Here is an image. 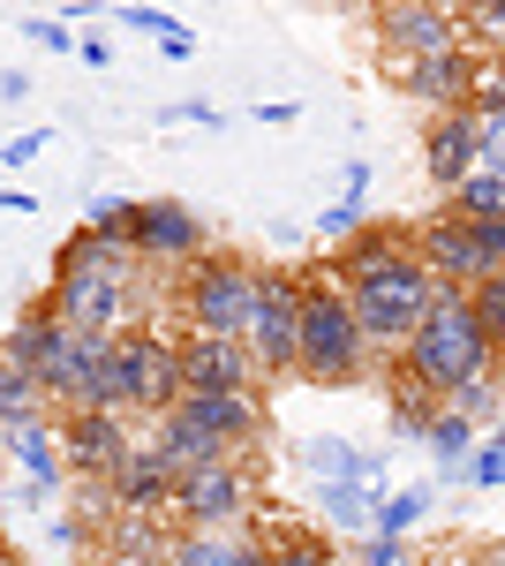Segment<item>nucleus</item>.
I'll list each match as a JSON object with an SVG mask.
<instances>
[{"label":"nucleus","mask_w":505,"mask_h":566,"mask_svg":"<svg viewBox=\"0 0 505 566\" xmlns=\"http://www.w3.org/2000/svg\"><path fill=\"white\" fill-rule=\"evenodd\" d=\"M45 310L69 325V333H144V258L106 242V234H69L61 258H53V287H45Z\"/></svg>","instance_id":"f257e3e1"},{"label":"nucleus","mask_w":505,"mask_h":566,"mask_svg":"<svg viewBox=\"0 0 505 566\" xmlns=\"http://www.w3.org/2000/svg\"><path fill=\"white\" fill-rule=\"evenodd\" d=\"M392 370H400V378H415V386H430L438 400H445V392H461L467 378H483V370H498V348H491L483 317H475V303H467V287L438 280V295H430V310H422L415 340L400 348Z\"/></svg>","instance_id":"f03ea898"},{"label":"nucleus","mask_w":505,"mask_h":566,"mask_svg":"<svg viewBox=\"0 0 505 566\" xmlns=\"http://www.w3.org/2000/svg\"><path fill=\"white\" fill-rule=\"evenodd\" d=\"M347 310H355V325H362V348H370V363H400V348L415 340V325H422V310H430V295H438V272L415 258V242L400 250V258H385L370 264V272H355L347 287Z\"/></svg>","instance_id":"7ed1b4c3"},{"label":"nucleus","mask_w":505,"mask_h":566,"mask_svg":"<svg viewBox=\"0 0 505 566\" xmlns=\"http://www.w3.org/2000/svg\"><path fill=\"white\" fill-rule=\"evenodd\" d=\"M370 370V348H362V325L325 272H302V363L295 378L309 386H362Z\"/></svg>","instance_id":"20e7f679"},{"label":"nucleus","mask_w":505,"mask_h":566,"mask_svg":"<svg viewBox=\"0 0 505 566\" xmlns=\"http://www.w3.org/2000/svg\"><path fill=\"white\" fill-rule=\"evenodd\" d=\"M181 333H122L114 340V363H106V416H173L181 408Z\"/></svg>","instance_id":"39448f33"},{"label":"nucleus","mask_w":505,"mask_h":566,"mask_svg":"<svg viewBox=\"0 0 505 566\" xmlns=\"http://www.w3.org/2000/svg\"><path fill=\"white\" fill-rule=\"evenodd\" d=\"M256 280H264V264H250L242 250H204L181 272V317H189V333L242 340L250 310H256Z\"/></svg>","instance_id":"423d86ee"},{"label":"nucleus","mask_w":505,"mask_h":566,"mask_svg":"<svg viewBox=\"0 0 505 566\" xmlns=\"http://www.w3.org/2000/svg\"><path fill=\"white\" fill-rule=\"evenodd\" d=\"M242 348H250L256 378H295V363H302V272H272L264 264Z\"/></svg>","instance_id":"0eeeda50"},{"label":"nucleus","mask_w":505,"mask_h":566,"mask_svg":"<svg viewBox=\"0 0 505 566\" xmlns=\"http://www.w3.org/2000/svg\"><path fill=\"white\" fill-rule=\"evenodd\" d=\"M392 84L408 91L415 106H430V122L438 114H467L475 106V84H483V45H445V53H430V61H400V69H385Z\"/></svg>","instance_id":"6e6552de"},{"label":"nucleus","mask_w":505,"mask_h":566,"mask_svg":"<svg viewBox=\"0 0 505 566\" xmlns=\"http://www.w3.org/2000/svg\"><path fill=\"white\" fill-rule=\"evenodd\" d=\"M370 31L385 45V69L400 61H430L445 45H467L461 39V8H438V0H392V8H370Z\"/></svg>","instance_id":"1a4fd4ad"},{"label":"nucleus","mask_w":505,"mask_h":566,"mask_svg":"<svg viewBox=\"0 0 505 566\" xmlns=\"http://www.w3.org/2000/svg\"><path fill=\"white\" fill-rule=\"evenodd\" d=\"M8 446V469H15V506L23 514H45L61 491H69V461H61V416H45V423H23V431H0Z\"/></svg>","instance_id":"9d476101"},{"label":"nucleus","mask_w":505,"mask_h":566,"mask_svg":"<svg viewBox=\"0 0 505 566\" xmlns=\"http://www.w3.org/2000/svg\"><path fill=\"white\" fill-rule=\"evenodd\" d=\"M136 446H144V438L128 431V416H106V408L61 416V461H69L76 483H114V469H122Z\"/></svg>","instance_id":"9b49d317"},{"label":"nucleus","mask_w":505,"mask_h":566,"mask_svg":"<svg viewBox=\"0 0 505 566\" xmlns=\"http://www.w3.org/2000/svg\"><path fill=\"white\" fill-rule=\"evenodd\" d=\"M250 506H256V491L242 461H211V469H189L173 483V522L181 528H234Z\"/></svg>","instance_id":"f8f14e48"},{"label":"nucleus","mask_w":505,"mask_h":566,"mask_svg":"<svg viewBox=\"0 0 505 566\" xmlns=\"http://www.w3.org/2000/svg\"><path fill=\"white\" fill-rule=\"evenodd\" d=\"M211 250V227L197 205H181V197H144L136 205V258L144 264H189Z\"/></svg>","instance_id":"ddd939ff"},{"label":"nucleus","mask_w":505,"mask_h":566,"mask_svg":"<svg viewBox=\"0 0 505 566\" xmlns=\"http://www.w3.org/2000/svg\"><path fill=\"white\" fill-rule=\"evenodd\" d=\"M295 469L317 483V491H325V483H362V491H378V499L400 491V483H392V453H378V446H347V438H302Z\"/></svg>","instance_id":"4468645a"},{"label":"nucleus","mask_w":505,"mask_h":566,"mask_svg":"<svg viewBox=\"0 0 505 566\" xmlns=\"http://www.w3.org/2000/svg\"><path fill=\"white\" fill-rule=\"evenodd\" d=\"M189 431L204 438L211 453H242V446H256V431H264V408H256V392H181V408H173Z\"/></svg>","instance_id":"2eb2a0df"},{"label":"nucleus","mask_w":505,"mask_h":566,"mask_svg":"<svg viewBox=\"0 0 505 566\" xmlns=\"http://www.w3.org/2000/svg\"><path fill=\"white\" fill-rule=\"evenodd\" d=\"M415 258L438 272V280H453V287H475V280H491V258H483V242H475V227L461 212H430L415 219Z\"/></svg>","instance_id":"dca6fc26"},{"label":"nucleus","mask_w":505,"mask_h":566,"mask_svg":"<svg viewBox=\"0 0 505 566\" xmlns=\"http://www.w3.org/2000/svg\"><path fill=\"white\" fill-rule=\"evenodd\" d=\"M475 167H483V122H475V106H467V114H438V122L422 129V175L453 197Z\"/></svg>","instance_id":"f3484780"},{"label":"nucleus","mask_w":505,"mask_h":566,"mask_svg":"<svg viewBox=\"0 0 505 566\" xmlns=\"http://www.w3.org/2000/svg\"><path fill=\"white\" fill-rule=\"evenodd\" d=\"M173 469L159 461V446L144 438L136 453H128L122 469H114V483H106V499H114V514H144V522H167L173 514Z\"/></svg>","instance_id":"a211bd4d"},{"label":"nucleus","mask_w":505,"mask_h":566,"mask_svg":"<svg viewBox=\"0 0 505 566\" xmlns=\"http://www.w3.org/2000/svg\"><path fill=\"white\" fill-rule=\"evenodd\" d=\"M181 386L189 392H256V363L242 340L181 333Z\"/></svg>","instance_id":"6ab92c4d"},{"label":"nucleus","mask_w":505,"mask_h":566,"mask_svg":"<svg viewBox=\"0 0 505 566\" xmlns=\"http://www.w3.org/2000/svg\"><path fill=\"white\" fill-rule=\"evenodd\" d=\"M69 340H76V333H69V325H61V317H53L45 303H31L23 317H15V325H8L0 355H8L15 370H31V378H39V392H45V378H53V363L69 355Z\"/></svg>","instance_id":"aec40b11"},{"label":"nucleus","mask_w":505,"mask_h":566,"mask_svg":"<svg viewBox=\"0 0 505 566\" xmlns=\"http://www.w3.org/2000/svg\"><path fill=\"white\" fill-rule=\"evenodd\" d=\"M264 536H234V528H181L167 566H256Z\"/></svg>","instance_id":"412c9836"},{"label":"nucleus","mask_w":505,"mask_h":566,"mask_svg":"<svg viewBox=\"0 0 505 566\" xmlns=\"http://www.w3.org/2000/svg\"><path fill=\"white\" fill-rule=\"evenodd\" d=\"M400 250H408V234H400V227H385V219H370V227H362L355 242H339V250H325V264H317V272H325L333 287H347L355 272H370V264L400 258Z\"/></svg>","instance_id":"4be33fe9"},{"label":"nucleus","mask_w":505,"mask_h":566,"mask_svg":"<svg viewBox=\"0 0 505 566\" xmlns=\"http://www.w3.org/2000/svg\"><path fill=\"white\" fill-rule=\"evenodd\" d=\"M378 506L385 499L362 491V483H325V491H317V522H325V536H355V544L378 528Z\"/></svg>","instance_id":"5701e85b"},{"label":"nucleus","mask_w":505,"mask_h":566,"mask_svg":"<svg viewBox=\"0 0 505 566\" xmlns=\"http://www.w3.org/2000/svg\"><path fill=\"white\" fill-rule=\"evenodd\" d=\"M438 408H445V400H438L430 386H415V378L392 370V386H385V431H392V438H415V446H422V431L438 423Z\"/></svg>","instance_id":"b1692460"},{"label":"nucleus","mask_w":505,"mask_h":566,"mask_svg":"<svg viewBox=\"0 0 505 566\" xmlns=\"http://www.w3.org/2000/svg\"><path fill=\"white\" fill-rule=\"evenodd\" d=\"M173 536H181V528H167V522H144V514H114V522H106V552H122V559H136V566H167Z\"/></svg>","instance_id":"393cba45"},{"label":"nucleus","mask_w":505,"mask_h":566,"mask_svg":"<svg viewBox=\"0 0 505 566\" xmlns=\"http://www.w3.org/2000/svg\"><path fill=\"white\" fill-rule=\"evenodd\" d=\"M45 416H53V408H45L39 378L0 355V431H23V423H45Z\"/></svg>","instance_id":"a878e982"},{"label":"nucleus","mask_w":505,"mask_h":566,"mask_svg":"<svg viewBox=\"0 0 505 566\" xmlns=\"http://www.w3.org/2000/svg\"><path fill=\"white\" fill-rule=\"evenodd\" d=\"M445 408H453V416H467L475 431H498V416H505V378H498V370H483V378H467L461 392H445Z\"/></svg>","instance_id":"bb28decb"},{"label":"nucleus","mask_w":505,"mask_h":566,"mask_svg":"<svg viewBox=\"0 0 505 566\" xmlns=\"http://www.w3.org/2000/svg\"><path fill=\"white\" fill-rule=\"evenodd\" d=\"M430 506H438V483H400L378 506V536H415L430 522Z\"/></svg>","instance_id":"cd10ccee"},{"label":"nucleus","mask_w":505,"mask_h":566,"mask_svg":"<svg viewBox=\"0 0 505 566\" xmlns=\"http://www.w3.org/2000/svg\"><path fill=\"white\" fill-rule=\"evenodd\" d=\"M264 544H272V566H339V536H325V528H287Z\"/></svg>","instance_id":"c85d7f7f"},{"label":"nucleus","mask_w":505,"mask_h":566,"mask_svg":"<svg viewBox=\"0 0 505 566\" xmlns=\"http://www.w3.org/2000/svg\"><path fill=\"white\" fill-rule=\"evenodd\" d=\"M475 423H467V416H453V408H438V423H430V431H422V453H430V461H438V469H453V461H467V453H475Z\"/></svg>","instance_id":"c756f323"},{"label":"nucleus","mask_w":505,"mask_h":566,"mask_svg":"<svg viewBox=\"0 0 505 566\" xmlns=\"http://www.w3.org/2000/svg\"><path fill=\"white\" fill-rule=\"evenodd\" d=\"M445 212L461 219H505V175H467L453 197H445Z\"/></svg>","instance_id":"7c9ffc66"},{"label":"nucleus","mask_w":505,"mask_h":566,"mask_svg":"<svg viewBox=\"0 0 505 566\" xmlns=\"http://www.w3.org/2000/svg\"><path fill=\"white\" fill-rule=\"evenodd\" d=\"M136 205H144V197H91V205H84L91 234H106V242L136 250Z\"/></svg>","instance_id":"2f4dec72"},{"label":"nucleus","mask_w":505,"mask_h":566,"mask_svg":"<svg viewBox=\"0 0 505 566\" xmlns=\"http://www.w3.org/2000/svg\"><path fill=\"white\" fill-rule=\"evenodd\" d=\"M362 227H370V197H333V205L317 212V242L339 250V242H355Z\"/></svg>","instance_id":"473e14b6"},{"label":"nucleus","mask_w":505,"mask_h":566,"mask_svg":"<svg viewBox=\"0 0 505 566\" xmlns=\"http://www.w3.org/2000/svg\"><path fill=\"white\" fill-rule=\"evenodd\" d=\"M467 491H505V423L475 438V453H467Z\"/></svg>","instance_id":"72a5a7b5"},{"label":"nucleus","mask_w":505,"mask_h":566,"mask_svg":"<svg viewBox=\"0 0 505 566\" xmlns=\"http://www.w3.org/2000/svg\"><path fill=\"white\" fill-rule=\"evenodd\" d=\"M467 303H475V317H483V333H491V348H498V363H505V272L475 280V287H467Z\"/></svg>","instance_id":"f704fd0d"},{"label":"nucleus","mask_w":505,"mask_h":566,"mask_svg":"<svg viewBox=\"0 0 505 566\" xmlns=\"http://www.w3.org/2000/svg\"><path fill=\"white\" fill-rule=\"evenodd\" d=\"M461 31H475L483 53H505V0H467V8H461Z\"/></svg>","instance_id":"c9c22d12"},{"label":"nucleus","mask_w":505,"mask_h":566,"mask_svg":"<svg viewBox=\"0 0 505 566\" xmlns=\"http://www.w3.org/2000/svg\"><path fill=\"white\" fill-rule=\"evenodd\" d=\"M114 23H122V31H136V39H159V45H167L173 31H181V15L151 8V0H128V8H114Z\"/></svg>","instance_id":"e433bc0d"},{"label":"nucleus","mask_w":505,"mask_h":566,"mask_svg":"<svg viewBox=\"0 0 505 566\" xmlns=\"http://www.w3.org/2000/svg\"><path fill=\"white\" fill-rule=\"evenodd\" d=\"M15 31H23V45H39V53H76V31L61 15H23Z\"/></svg>","instance_id":"4c0bfd02"},{"label":"nucleus","mask_w":505,"mask_h":566,"mask_svg":"<svg viewBox=\"0 0 505 566\" xmlns=\"http://www.w3.org/2000/svg\"><path fill=\"white\" fill-rule=\"evenodd\" d=\"M355 566H415V544H408V536H378V528H370V536L355 544Z\"/></svg>","instance_id":"58836bf2"},{"label":"nucleus","mask_w":505,"mask_h":566,"mask_svg":"<svg viewBox=\"0 0 505 566\" xmlns=\"http://www.w3.org/2000/svg\"><path fill=\"white\" fill-rule=\"evenodd\" d=\"M475 114L505 122V53H483V84H475Z\"/></svg>","instance_id":"ea45409f"},{"label":"nucleus","mask_w":505,"mask_h":566,"mask_svg":"<svg viewBox=\"0 0 505 566\" xmlns=\"http://www.w3.org/2000/svg\"><path fill=\"white\" fill-rule=\"evenodd\" d=\"M159 122L167 129H227V114L204 106V98H181V106H159Z\"/></svg>","instance_id":"a19ab883"},{"label":"nucleus","mask_w":505,"mask_h":566,"mask_svg":"<svg viewBox=\"0 0 505 566\" xmlns=\"http://www.w3.org/2000/svg\"><path fill=\"white\" fill-rule=\"evenodd\" d=\"M475 122H483V167L475 175H505V122L498 114H475Z\"/></svg>","instance_id":"79ce46f5"},{"label":"nucleus","mask_w":505,"mask_h":566,"mask_svg":"<svg viewBox=\"0 0 505 566\" xmlns=\"http://www.w3.org/2000/svg\"><path fill=\"white\" fill-rule=\"evenodd\" d=\"M39 151H45V129H23V136H8V144H0V167H31Z\"/></svg>","instance_id":"37998d69"},{"label":"nucleus","mask_w":505,"mask_h":566,"mask_svg":"<svg viewBox=\"0 0 505 566\" xmlns=\"http://www.w3.org/2000/svg\"><path fill=\"white\" fill-rule=\"evenodd\" d=\"M370 181H378L370 159H347V167H339V197H370Z\"/></svg>","instance_id":"c03bdc74"},{"label":"nucleus","mask_w":505,"mask_h":566,"mask_svg":"<svg viewBox=\"0 0 505 566\" xmlns=\"http://www.w3.org/2000/svg\"><path fill=\"white\" fill-rule=\"evenodd\" d=\"M295 114H302V106H287V98H272V106H250V122H256V129H287Z\"/></svg>","instance_id":"a18cd8bd"},{"label":"nucleus","mask_w":505,"mask_h":566,"mask_svg":"<svg viewBox=\"0 0 505 566\" xmlns=\"http://www.w3.org/2000/svg\"><path fill=\"white\" fill-rule=\"evenodd\" d=\"M76 53H84V69H114V45L98 39V31H84V39H76Z\"/></svg>","instance_id":"49530a36"},{"label":"nucleus","mask_w":505,"mask_h":566,"mask_svg":"<svg viewBox=\"0 0 505 566\" xmlns=\"http://www.w3.org/2000/svg\"><path fill=\"white\" fill-rule=\"evenodd\" d=\"M0 212H23V219H31V212H39V197H31V189H0Z\"/></svg>","instance_id":"de8ad7c7"},{"label":"nucleus","mask_w":505,"mask_h":566,"mask_svg":"<svg viewBox=\"0 0 505 566\" xmlns=\"http://www.w3.org/2000/svg\"><path fill=\"white\" fill-rule=\"evenodd\" d=\"M0 98H31V76L23 69H0Z\"/></svg>","instance_id":"09e8293b"},{"label":"nucleus","mask_w":505,"mask_h":566,"mask_svg":"<svg viewBox=\"0 0 505 566\" xmlns=\"http://www.w3.org/2000/svg\"><path fill=\"white\" fill-rule=\"evenodd\" d=\"M467 566H505V544H491V552H475Z\"/></svg>","instance_id":"8fccbe9b"},{"label":"nucleus","mask_w":505,"mask_h":566,"mask_svg":"<svg viewBox=\"0 0 505 566\" xmlns=\"http://www.w3.org/2000/svg\"><path fill=\"white\" fill-rule=\"evenodd\" d=\"M0 566H23V552H0Z\"/></svg>","instance_id":"3c124183"},{"label":"nucleus","mask_w":505,"mask_h":566,"mask_svg":"<svg viewBox=\"0 0 505 566\" xmlns=\"http://www.w3.org/2000/svg\"><path fill=\"white\" fill-rule=\"evenodd\" d=\"M0 552H8V544H0Z\"/></svg>","instance_id":"603ef678"}]
</instances>
